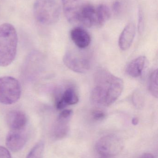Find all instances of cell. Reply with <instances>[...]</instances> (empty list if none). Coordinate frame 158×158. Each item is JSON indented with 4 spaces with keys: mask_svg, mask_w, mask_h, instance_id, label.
<instances>
[{
    "mask_svg": "<svg viewBox=\"0 0 158 158\" xmlns=\"http://www.w3.org/2000/svg\"><path fill=\"white\" fill-rule=\"evenodd\" d=\"M136 28L133 23H130L125 27L121 33L118 44L122 51L128 50L132 44L135 35Z\"/></svg>",
    "mask_w": 158,
    "mask_h": 158,
    "instance_id": "obj_12",
    "label": "cell"
},
{
    "mask_svg": "<svg viewBox=\"0 0 158 158\" xmlns=\"http://www.w3.org/2000/svg\"><path fill=\"white\" fill-rule=\"evenodd\" d=\"M138 123H139V119H138L137 118H134L132 119V123L133 125H136L138 124Z\"/></svg>",
    "mask_w": 158,
    "mask_h": 158,
    "instance_id": "obj_24",
    "label": "cell"
},
{
    "mask_svg": "<svg viewBox=\"0 0 158 158\" xmlns=\"http://www.w3.org/2000/svg\"><path fill=\"white\" fill-rule=\"evenodd\" d=\"M140 158H154V156L149 153L143 154Z\"/></svg>",
    "mask_w": 158,
    "mask_h": 158,
    "instance_id": "obj_23",
    "label": "cell"
},
{
    "mask_svg": "<svg viewBox=\"0 0 158 158\" xmlns=\"http://www.w3.org/2000/svg\"><path fill=\"white\" fill-rule=\"evenodd\" d=\"M94 83L91 100L99 106H109L113 104L120 96L124 88L122 79L104 69H99L96 71Z\"/></svg>",
    "mask_w": 158,
    "mask_h": 158,
    "instance_id": "obj_1",
    "label": "cell"
},
{
    "mask_svg": "<svg viewBox=\"0 0 158 158\" xmlns=\"http://www.w3.org/2000/svg\"><path fill=\"white\" fill-rule=\"evenodd\" d=\"M63 62L68 68L76 73H85L91 68L90 61L87 57L73 51H69L65 54Z\"/></svg>",
    "mask_w": 158,
    "mask_h": 158,
    "instance_id": "obj_6",
    "label": "cell"
},
{
    "mask_svg": "<svg viewBox=\"0 0 158 158\" xmlns=\"http://www.w3.org/2000/svg\"><path fill=\"white\" fill-rule=\"evenodd\" d=\"M73 111L71 110H63L58 115L53 128V136L61 139L66 136L69 131V122Z\"/></svg>",
    "mask_w": 158,
    "mask_h": 158,
    "instance_id": "obj_7",
    "label": "cell"
},
{
    "mask_svg": "<svg viewBox=\"0 0 158 158\" xmlns=\"http://www.w3.org/2000/svg\"><path fill=\"white\" fill-rule=\"evenodd\" d=\"M0 158H11L8 150L2 146H0Z\"/></svg>",
    "mask_w": 158,
    "mask_h": 158,
    "instance_id": "obj_20",
    "label": "cell"
},
{
    "mask_svg": "<svg viewBox=\"0 0 158 158\" xmlns=\"http://www.w3.org/2000/svg\"><path fill=\"white\" fill-rule=\"evenodd\" d=\"M64 14L69 22L77 23L79 10V0H62Z\"/></svg>",
    "mask_w": 158,
    "mask_h": 158,
    "instance_id": "obj_14",
    "label": "cell"
},
{
    "mask_svg": "<svg viewBox=\"0 0 158 158\" xmlns=\"http://www.w3.org/2000/svg\"><path fill=\"white\" fill-rule=\"evenodd\" d=\"M70 38L75 45L80 49L86 48L91 43V36L82 27L73 29L70 31Z\"/></svg>",
    "mask_w": 158,
    "mask_h": 158,
    "instance_id": "obj_13",
    "label": "cell"
},
{
    "mask_svg": "<svg viewBox=\"0 0 158 158\" xmlns=\"http://www.w3.org/2000/svg\"><path fill=\"white\" fill-rule=\"evenodd\" d=\"M139 18H138V29L139 31H142L143 27V13L142 10H139Z\"/></svg>",
    "mask_w": 158,
    "mask_h": 158,
    "instance_id": "obj_21",
    "label": "cell"
},
{
    "mask_svg": "<svg viewBox=\"0 0 158 158\" xmlns=\"http://www.w3.org/2000/svg\"><path fill=\"white\" fill-rule=\"evenodd\" d=\"M79 98L75 89L72 87L66 88L56 101V107L62 110L70 105H75L79 102Z\"/></svg>",
    "mask_w": 158,
    "mask_h": 158,
    "instance_id": "obj_11",
    "label": "cell"
},
{
    "mask_svg": "<svg viewBox=\"0 0 158 158\" xmlns=\"http://www.w3.org/2000/svg\"><path fill=\"white\" fill-rule=\"evenodd\" d=\"M77 23L86 27H91L96 25V8L90 4L80 7Z\"/></svg>",
    "mask_w": 158,
    "mask_h": 158,
    "instance_id": "obj_8",
    "label": "cell"
},
{
    "mask_svg": "<svg viewBox=\"0 0 158 158\" xmlns=\"http://www.w3.org/2000/svg\"><path fill=\"white\" fill-rule=\"evenodd\" d=\"M27 141V135L22 131H11L6 136V144L13 152H18L21 150Z\"/></svg>",
    "mask_w": 158,
    "mask_h": 158,
    "instance_id": "obj_9",
    "label": "cell"
},
{
    "mask_svg": "<svg viewBox=\"0 0 158 158\" xmlns=\"http://www.w3.org/2000/svg\"><path fill=\"white\" fill-rule=\"evenodd\" d=\"M146 58L140 56L129 63L126 69V73L132 77L136 78L142 75L144 69Z\"/></svg>",
    "mask_w": 158,
    "mask_h": 158,
    "instance_id": "obj_15",
    "label": "cell"
},
{
    "mask_svg": "<svg viewBox=\"0 0 158 158\" xmlns=\"http://www.w3.org/2000/svg\"><path fill=\"white\" fill-rule=\"evenodd\" d=\"M103 158H112V157H103Z\"/></svg>",
    "mask_w": 158,
    "mask_h": 158,
    "instance_id": "obj_25",
    "label": "cell"
},
{
    "mask_svg": "<svg viewBox=\"0 0 158 158\" xmlns=\"http://www.w3.org/2000/svg\"><path fill=\"white\" fill-rule=\"evenodd\" d=\"M111 16L109 7L105 4H100L96 8V26H103Z\"/></svg>",
    "mask_w": 158,
    "mask_h": 158,
    "instance_id": "obj_16",
    "label": "cell"
},
{
    "mask_svg": "<svg viewBox=\"0 0 158 158\" xmlns=\"http://www.w3.org/2000/svg\"><path fill=\"white\" fill-rule=\"evenodd\" d=\"M33 10L36 20L43 25H52L60 16V6L56 0H36Z\"/></svg>",
    "mask_w": 158,
    "mask_h": 158,
    "instance_id": "obj_3",
    "label": "cell"
},
{
    "mask_svg": "<svg viewBox=\"0 0 158 158\" xmlns=\"http://www.w3.org/2000/svg\"><path fill=\"white\" fill-rule=\"evenodd\" d=\"M148 89L150 94L154 97L157 98L158 95L157 69L154 70L150 75L149 79Z\"/></svg>",
    "mask_w": 158,
    "mask_h": 158,
    "instance_id": "obj_17",
    "label": "cell"
},
{
    "mask_svg": "<svg viewBox=\"0 0 158 158\" xmlns=\"http://www.w3.org/2000/svg\"><path fill=\"white\" fill-rule=\"evenodd\" d=\"M18 35L15 27L8 23L0 26V67L10 65L15 58Z\"/></svg>",
    "mask_w": 158,
    "mask_h": 158,
    "instance_id": "obj_2",
    "label": "cell"
},
{
    "mask_svg": "<svg viewBox=\"0 0 158 158\" xmlns=\"http://www.w3.org/2000/svg\"><path fill=\"white\" fill-rule=\"evenodd\" d=\"M92 116L96 120H101L105 118V114L104 111L100 110H94L92 112Z\"/></svg>",
    "mask_w": 158,
    "mask_h": 158,
    "instance_id": "obj_19",
    "label": "cell"
},
{
    "mask_svg": "<svg viewBox=\"0 0 158 158\" xmlns=\"http://www.w3.org/2000/svg\"><path fill=\"white\" fill-rule=\"evenodd\" d=\"M121 8V4L119 1H116L113 3L112 9L115 13H119L120 11Z\"/></svg>",
    "mask_w": 158,
    "mask_h": 158,
    "instance_id": "obj_22",
    "label": "cell"
},
{
    "mask_svg": "<svg viewBox=\"0 0 158 158\" xmlns=\"http://www.w3.org/2000/svg\"><path fill=\"white\" fill-rule=\"evenodd\" d=\"M21 94V85L17 79L11 77H0V103L6 105L15 104Z\"/></svg>",
    "mask_w": 158,
    "mask_h": 158,
    "instance_id": "obj_4",
    "label": "cell"
},
{
    "mask_svg": "<svg viewBox=\"0 0 158 158\" xmlns=\"http://www.w3.org/2000/svg\"><path fill=\"white\" fill-rule=\"evenodd\" d=\"M44 149V143L43 141H40L33 147L26 158H41Z\"/></svg>",
    "mask_w": 158,
    "mask_h": 158,
    "instance_id": "obj_18",
    "label": "cell"
},
{
    "mask_svg": "<svg viewBox=\"0 0 158 158\" xmlns=\"http://www.w3.org/2000/svg\"><path fill=\"white\" fill-rule=\"evenodd\" d=\"M6 121L11 131H22L27 124V116L20 110H12L6 115Z\"/></svg>",
    "mask_w": 158,
    "mask_h": 158,
    "instance_id": "obj_10",
    "label": "cell"
},
{
    "mask_svg": "<svg viewBox=\"0 0 158 158\" xmlns=\"http://www.w3.org/2000/svg\"><path fill=\"white\" fill-rule=\"evenodd\" d=\"M123 148V143L120 138L114 135H108L101 137L95 146L97 153L104 157H112L118 155Z\"/></svg>",
    "mask_w": 158,
    "mask_h": 158,
    "instance_id": "obj_5",
    "label": "cell"
}]
</instances>
